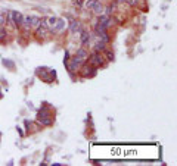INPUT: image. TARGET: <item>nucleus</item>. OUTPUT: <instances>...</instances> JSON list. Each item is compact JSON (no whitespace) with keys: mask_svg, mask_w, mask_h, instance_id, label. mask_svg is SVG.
<instances>
[{"mask_svg":"<svg viewBox=\"0 0 177 166\" xmlns=\"http://www.w3.org/2000/svg\"><path fill=\"white\" fill-rule=\"evenodd\" d=\"M90 41H92V35L89 31H86V30H81V40H80V44H81V47H89L90 46Z\"/></svg>","mask_w":177,"mask_h":166,"instance_id":"39448f33","label":"nucleus"},{"mask_svg":"<svg viewBox=\"0 0 177 166\" xmlns=\"http://www.w3.org/2000/svg\"><path fill=\"white\" fill-rule=\"evenodd\" d=\"M78 74H80L81 78H93V76H96V74H98V69L94 66H92V65L86 60L84 63L80 66V69H78Z\"/></svg>","mask_w":177,"mask_h":166,"instance_id":"f03ea898","label":"nucleus"},{"mask_svg":"<svg viewBox=\"0 0 177 166\" xmlns=\"http://www.w3.org/2000/svg\"><path fill=\"white\" fill-rule=\"evenodd\" d=\"M3 65H5V66H9L10 69H13V68H15V63H13V62H10V60H3Z\"/></svg>","mask_w":177,"mask_h":166,"instance_id":"6ab92c4d","label":"nucleus"},{"mask_svg":"<svg viewBox=\"0 0 177 166\" xmlns=\"http://www.w3.org/2000/svg\"><path fill=\"white\" fill-rule=\"evenodd\" d=\"M76 55L78 56V58H81L83 60H87V58H89V51H87L86 47H80V49H77Z\"/></svg>","mask_w":177,"mask_h":166,"instance_id":"9b49d317","label":"nucleus"},{"mask_svg":"<svg viewBox=\"0 0 177 166\" xmlns=\"http://www.w3.org/2000/svg\"><path fill=\"white\" fill-rule=\"evenodd\" d=\"M22 19H24V15L19 10H12V21H13V26L15 28H21L22 26Z\"/></svg>","mask_w":177,"mask_h":166,"instance_id":"20e7f679","label":"nucleus"},{"mask_svg":"<svg viewBox=\"0 0 177 166\" xmlns=\"http://www.w3.org/2000/svg\"><path fill=\"white\" fill-rule=\"evenodd\" d=\"M40 22H42V18H39V16H33V19H31V28H34V30H37V28L40 26Z\"/></svg>","mask_w":177,"mask_h":166,"instance_id":"dca6fc26","label":"nucleus"},{"mask_svg":"<svg viewBox=\"0 0 177 166\" xmlns=\"http://www.w3.org/2000/svg\"><path fill=\"white\" fill-rule=\"evenodd\" d=\"M106 46H108V44H106V43H103L101 40V38H98V40H96V43H94V51H99V53H102V51H103V50L106 49Z\"/></svg>","mask_w":177,"mask_h":166,"instance_id":"9d476101","label":"nucleus"},{"mask_svg":"<svg viewBox=\"0 0 177 166\" xmlns=\"http://www.w3.org/2000/svg\"><path fill=\"white\" fill-rule=\"evenodd\" d=\"M115 9H117V3L114 2V3H111V5H108L106 8L103 9V13H105V15H108V16H111V15H112V13L115 12Z\"/></svg>","mask_w":177,"mask_h":166,"instance_id":"f8f14e48","label":"nucleus"},{"mask_svg":"<svg viewBox=\"0 0 177 166\" xmlns=\"http://www.w3.org/2000/svg\"><path fill=\"white\" fill-rule=\"evenodd\" d=\"M6 24V13H0V26Z\"/></svg>","mask_w":177,"mask_h":166,"instance_id":"a211bd4d","label":"nucleus"},{"mask_svg":"<svg viewBox=\"0 0 177 166\" xmlns=\"http://www.w3.org/2000/svg\"><path fill=\"white\" fill-rule=\"evenodd\" d=\"M94 2H96V0H86V8H87V9H90V10H92L93 5H94Z\"/></svg>","mask_w":177,"mask_h":166,"instance_id":"aec40b11","label":"nucleus"},{"mask_svg":"<svg viewBox=\"0 0 177 166\" xmlns=\"http://www.w3.org/2000/svg\"><path fill=\"white\" fill-rule=\"evenodd\" d=\"M81 22L78 21V19H71V22H69V31L72 34H78L81 33Z\"/></svg>","mask_w":177,"mask_h":166,"instance_id":"423d86ee","label":"nucleus"},{"mask_svg":"<svg viewBox=\"0 0 177 166\" xmlns=\"http://www.w3.org/2000/svg\"><path fill=\"white\" fill-rule=\"evenodd\" d=\"M68 60H69V51L65 50V58H64V63H65V65L68 63Z\"/></svg>","mask_w":177,"mask_h":166,"instance_id":"412c9836","label":"nucleus"},{"mask_svg":"<svg viewBox=\"0 0 177 166\" xmlns=\"http://www.w3.org/2000/svg\"><path fill=\"white\" fill-rule=\"evenodd\" d=\"M127 0H115V3H117V5H123V3H126Z\"/></svg>","mask_w":177,"mask_h":166,"instance_id":"4be33fe9","label":"nucleus"},{"mask_svg":"<svg viewBox=\"0 0 177 166\" xmlns=\"http://www.w3.org/2000/svg\"><path fill=\"white\" fill-rule=\"evenodd\" d=\"M65 28H67V25H65V19H59V18H58L56 25H55V28H53V31H52V33H62Z\"/></svg>","mask_w":177,"mask_h":166,"instance_id":"6e6552de","label":"nucleus"},{"mask_svg":"<svg viewBox=\"0 0 177 166\" xmlns=\"http://www.w3.org/2000/svg\"><path fill=\"white\" fill-rule=\"evenodd\" d=\"M87 62L92 65V66H94L96 69H101V68H105L106 65H108V62L105 60V58H103V55L102 53H99V51H94L93 50L92 53H89V58H87Z\"/></svg>","mask_w":177,"mask_h":166,"instance_id":"f257e3e1","label":"nucleus"},{"mask_svg":"<svg viewBox=\"0 0 177 166\" xmlns=\"http://www.w3.org/2000/svg\"><path fill=\"white\" fill-rule=\"evenodd\" d=\"M56 21H58L56 16H50V18L46 19V25H47V28L50 30V33L53 31V28H55V25H56Z\"/></svg>","mask_w":177,"mask_h":166,"instance_id":"4468645a","label":"nucleus"},{"mask_svg":"<svg viewBox=\"0 0 177 166\" xmlns=\"http://www.w3.org/2000/svg\"><path fill=\"white\" fill-rule=\"evenodd\" d=\"M86 60H83L81 58H78L77 55H74L72 58H69V60H68V63L65 65L68 69V72L69 74H76V72H78V69H80V66L84 63Z\"/></svg>","mask_w":177,"mask_h":166,"instance_id":"7ed1b4c3","label":"nucleus"},{"mask_svg":"<svg viewBox=\"0 0 177 166\" xmlns=\"http://www.w3.org/2000/svg\"><path fill=\"white\" fill-rule=\"evenodd\" d=\"M37 124L42 125V126H50V125H53V116L37 118Z\"/></svg>","mask_w":177,"mask_h":166,"instance_id":"0eeeda50","label":"nucleus"},{"mask_svg":"<svg viewBox=\"0 0 177 166\" xmlns=\"http://www.w3.org/2000/svg\"><path fill=\"white\" fill-rule=\"evenodd\" d=\"M6 37H8V30L6 26H0V43H5L6 41Z\"/></svg>","mask_w":177,"mask_h":166,"instance_id":"2eb2a0df","label":"nucleus"},{"mask_svg":"<svg viewBox=\"0 0 177 166\" xmlns=\"http://www.w3.org/2000/svg\"><path fill=\"white\" fill-rule=\"evenodd\" d=\"M103 9H105V6L102 5L99 0H96V2H94V5H93L92 10L94 12V15H101V13H103Z\"/></svg>","mask_w":177,"mask_h":166,"instance_id":"1a4fd4ad","label":"nucleus"},{"mask_svg":"<svg viewBox=\"0 0 177 166\" xmlns=\"http://www.w3.org/2000/svg\"><path fill=\"white\" fill-rule=\"evenodd\" d=\"M126 3L128 6H131V8H136V6L139 5V0H127Z\"/></svg>","mask_w":177,"mask_h":166,"instance_id":"f3484780","label":"nucleus"},{"mask_svg":"<svg viewBox=\"0 0 177 166\" xmlns=\"http://www.w3.org/2000/svg\"><path fill=\"white\" fill-rule=\"evenodd\" d=\"M102 55H103V58H105V60L109 63V62H114V59H115V56H114V53L111 51V50L105 49L103 51H102Z\"/></svg>","mask_w":177,"mask_h":166,"instance_id":"ddd939ff","label":"nucleus"}]
</instances>
